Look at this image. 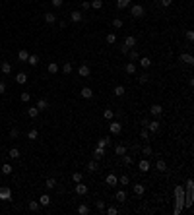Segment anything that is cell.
Here are the masks:
<instances>
[{
    "mask_svg": "<svg viewBox=\"0 0 194 215\" xmlns=\"http://www.w3.org/2000/svg\"><path fill=\"white\" fill-rule=\"evenodd\" d=\"M175 200H177L175 213H179L181 209H183V204H184V190H183V186H175Z\"/></svg>",
    "mask_w": 194,
    "mask_h": 215,
    "instance_id": "1",
    "label": "cell"
},
{
    "mask_svg": "<svg viewBox=\"0 0 194 215\" xmlns=\"http://www.w3.org/2000/svg\"><path fill=\"white\" fill-rule=\"evenodd\" d=\"M144 6L142 4H134V6H130V14H132V18H144Z\"/></svg>",
    "mask_w": 194,
    "mask_h": 215,
    "instance_id": "2",
    "label": "cell"
},
{
    "mask_svg": "<svg viewBox=\"0 0 194 215\" xmlns=\"http://www.w3.org/2000/svg\"><path fill=\"white\" fill-rule=\"evenodd\" d=\"M74 192H76L78 196H85V194L89 192V188H88L84 182H76V186H74Z\"/></svg>",
    "mask_w": 194,
    "mask_h": 215,
    "instance_id": "3",
    "label": "cell"
},
{
    "mask_svg": "<svg viewBox=\"0 0 194 215\" xmlns=\"http://www.w3.org/2000/svg\"><path fill=\"white\" fill-rule=\"evenodd\" d=\"M146 128H148V132H157L159 128H161V122L159 120H148Z\"/></svg>",
    "mask_w": 194,
    "mask_h": 215,
    "instance_id": "4",
    "label": "cell"
},
{
    "mask_svg": "<svg viewBox=\"0 0 194 215\" xmlns=\"http://www.w3.org/2000/svg\"><path fill=\"white\" fill-rule=\"evenodd\" d=\"M12 198V190L8 186H0V200H10Z\"/></svg>",
    "mask_w": 194,
    "mask_h": 215,
    "instance_id": "5",
    "label": "cell"
},
{
    "mask_svg": "<svg viewBox=\"0 0 194 215\" xmlns=\"http://www.w3.org/2000/svg\"><path fill=\"white\" fill-rule=\"evenodd\" d=\"M105 184H107V186H117V184H118V176L113 175V172H111V175H107V176H105Z\"/></svg>",
    "mask_w": 194,
    "mask_h": 215,
    "instance_id": "6",
    "label": "cell"
},
{
    "mask_svg": "<svg viewBox=\"0 0 194 215\" xmlns=\"http://www.w3.org/2000/svg\"><path fill=\"white\" fill-rule=\"evenodd\" d=\"M179 60H181V62H184V64H188V66L194 64V56H192V54H188V52H183V54L179 56Z\"/></svg>",
    "mask_w": 194,
    "mask_h": 215,
    "instance_id": "7",
    "label": "cell"
},
{
    "mask_svg": "<svg viewBox=\"0 0 194 215\" xmlns=\"http://www.w3.org/2000/svg\"><path fill=\"white\" fill-rule=\"evenodd\" d=\"M78 74H80V76H82V78H88V76H89V74H91V68H89V66H88V64H82V66H80V68H78Z\"/></svg>",
    "mask_w": 194,
    "mask_h": 215,
    "instance_id": "8",
    "label": "cell"
},
{
    "mask_svg": "<svg viewBox=\"0 0 194 215\" xmlns=\"http://www.w3.org/2000/svg\"><path fill=\"white\" fill-rule=\"evenodd\" d=\"M109 130L113 132V134H121V132H122V124H121V122H115V120H113V122L109 124Z\"/></svg>",
    "mask_w": 194,
    "mask_h": 215,
    "instance_id": "9",
    "label": "cell"
},
{
    "mask_svg": "<svg viewBox=\"0 0 194 215\" xmlns=\"http://www.w3.org/2000/svg\"><path fill=\"white\" fill-rule=\"evenodd\" d=\"M37 202H39V205L47 208V205H51V196H49V194H41V198Z\"/></svg>",
    "mask_w": 194,
    "mask_h": 215,
    "instance_id": "10",
    "label": "cell"
},
{
    "mask_svg": "<svg viewBox=\"0 0 194 215\" xmlns=\"http://www.w3.org/2000/svg\"><path fill=\"white\" fill-rule=\"evenodd\" d=\"M122 45H124L126 49H134V47H136V37H134V35H128V37L124 39V43H122Z\"/></svg>",
    "mask_w": 194,
    "mask_h": 215,
    "instance_id": "11",
    "label": "cell"
},
{
    "mask_svg": "<svg viewBox=\"0 0 194 215\" xmlns=\"http://www.w3.org/2000/svg\"><path fill=\"white\" fill-rule=\"evenodd\" d=\"M138 169H140V171H142V172H148V171H150V169H151L150 161H148V159H142V161H140V163H138Z\"/></svg>",
    "mask_w": 194,
    "mask_h": 215,
    "instance_id": "12",
    "label": "cell"
},
{
    "mask_svg": "<svg viewBox=\"0 0 194 215\" xmlns=\"http://www.w3.org/2000/svg\"><path fill=\"white\" fill-rule=\"evenodd\" d=\"M70 19H72L74 23H80L82 19H84V16H82V12H78V10H74L72 14H70Z\"/></svg>",
    "mask_w": 194,
    "mask_h": 215,
    "instance_id": "13",
    "label": "cell"
},
{
    "mask_svg": "<svg viewBox=\"0 0 194 215\" xmlns=\"http://www.w3.org/2000/svg\"><path fill=\"white\" fill-rule=\"evenodd\" d=\"M150 113L154 114V116H159V114H163V107L161 105H151L150 107Z\"/></svg>",
    "mask_w": 194,
    "mask_h": 215,
    "instance_id": "14",
    "label": "cell"
},
{
    "mask_svg": "<svg viewBox=\"0 0 194 215\" xmlns=\"http://www.w3.org/2000/svg\"><path fill=\"white\" fill-rule=\"evenodd\" d=\"M105 157V147H95V151H93V159L99 161V159H103Z\"/></svg>",
    "mask_w": 194,
    "mask_h": 215,
    "instance_id": "15",
    "label": "cell"
},
{
    "mask_svg": "<svg viewBox=\"0 0 194 215\" xmlns=\"http://www.w3.org/2000/svg\"><path fill=\"white\" fill-rule=\"evenodd\" d=\"M111 143H113V140H111L109 136H107V138H101V140L97 142V147H109Z\"/></svg>",
    "mask_w": 194,
    "mask_h": 215,
    "instance_id": "16",
    "label": "cell"
},
{
    "mask_svg": "<svg viewBox=\"0 0 194 215\" xmlns=\"http://www.w3.org/2000/svg\"><path fill=\"white\" fill-rule=\"evenodd\" d=\"M155 169H157L159 172H167V163H165L163 159H157V163H155Z\"/></svg>",
    "mask_w": 194,
    "mask_h": 215,
    "instance_id": "17",
    "label": "cell"
},
{
    "mask_svg": "<svg viewBox=\"0 0 194 215\" xmlns=\"http://www.w3.org/2000/svg\"><path fill=\"white\" fill-rule=\"evenodd\" d=\"M80 95H82L84 99H91V97H93V89H91V87H84V89L80 91Z\"/></svg>",
    "mask_w": 194,
    "mask_h": 215,
    "instance_id": "18",
    "label": "cell"
},
{
    "mask_svg": "<svg viewBox=\"0 0 194 215\" xmlns=\"http://www.w3.org/2000/svg\"><path fill=\"white\" fill-rule=\"evenodd\" d=\"M138 62H140V66H142V68H146V70L151 66V60L148 58V56H142V58H138Z\"/></svg>",
    "mask_w": 194,
    "mask_h": 215,
    "instance_id": "19",
    "label": "cell"
},
{
    "mask_svg": "<svg viewBox=\"0 0 194 215\" xmlns=\"http://www.w3.org/2000/svg\"><path fill=\"white\" fill-rule=\"evenodd\" d=\"M16 81H18V84H22V85L27 84V74H25V72H19L18 76H16Z\"/></svg>",
    "mask_w": 194,
    "mask_h": 215,
    "instance_id": "20",
    "label": "cell"
},
{
    "mask_svg": "<svg viewBox=\"0 0 194 215\" xmlns=\"http://www.w3.org/2000/svg\"><path fill=\"white\" fill-rule=\"evenodd\" d=\"M35 107H37V109H39V113H41V110H47V109H49V103L45 101V99H39Z\"/></svg>",
    "mask_w": 194,
    "mask_h": 215,
    "instance_id": "21",
    "label": "cell"
},
{
    "mask_svg": "<svg viewBox=\"0 0 194 215\" xmlns=\"http://www.w3.org/2000/svg\"><path fill=\"white\" fill-rule=\"evenodd\" d=\"M144 192H146V188H144L142 184H136V186H134V196L142 198V196H144Z\"/></svg>",
    "mask_w": 194,
    "mask_h": 215,
    "instance_id": "22",
    "label": "cell"
},
{
    "mask_svg": "<svg viewBox=\"0 0 194 215\" xmlns=\"http://www.w3.org/2000/svg\"><path fill=\"white\" fill-rule=\"evenodd\" d=\"M27 116L29 118H37L39 116V109H37V107H29V109H27Z\"/></svg>",
    "mask_w": 194,
    "mask_h": 215,
    "instance_id": "23",
    "label": "cell"
},
{
    "mask_svg": "<svg viewBox=\"0 0 194 215\" xmlns=\"http://www.w3.org/2000/svg\"><path fill=\"white\" fill-rule=\"evenodd\" d=\"M27 64H29V66H37V64H39V56H37V54H29V56H27Z\"/></svg>",
    "mask_w": 194,
    "mask_h": 215,
    "instance_id": "24",
    "label": "cell"
},
{
    "mask_svg": "<svg viewBox=\"0 0 194 215\" xmlns=\"http://www.w3.org/2000/svg\"><path fill=\"white\" fill-rule=\"evenodd\" d=\"M37 138H39V132H37L35 128H33V130H29V132H27V140H29V142H35Z\"/></svg>",
    "mask_w": 194,
    "mask_h": 215,
    "instance_id": "25",
    "label": "cell"
},
{
    "mask_svg": "<svg viewBox=\"0 0 194 215\" xmlns=\"http://www.w3.org/2000/svg\"><path fill=\"white\" fill-rule=\"evenodd\" d=\"M115 198H117V202H121V204H122V202H126V192H124V190H118V192L115 194Z\"/></svg>",
    "mask_w": 194,
    "mask_h": 215,
    "instance_id": "26",
    "label": "cell"
},
{
    "mask_svg": "<svg viewBox=\"0 0 194 215\" xmlns=\"http://www.w3.org/2000/svg\"><path fill=\"white\" fill-rule=\"evenodd\" d=\"M97 169H99V165H97V161H95V159L88 163V171H89V172H97Z\"/></svg>",
    "mask_w": 194,
    "mask_h": 215,
    "instance_id": "27",
    "label": "cell"
},
{
    "mask_svg": "<svg viewBox=\"0 0 194 215\" xmlns=\"http://www.w3.org/2000/svg\"><path fill=\"white\" fill-rule=\"evenodd\" d=\"M103 118H105V120H113V118H115V113H113L111 109H105V110H103Z\"/></svg>",
    "mask_w": 194,
    "mask_h": 215,
    "instance_id": "28",
    "label": "cell"
},
{
    "mask_svg": "<svg viewBox=\"0 0 194 215\" xmlns=\"http://www.w3.org/2000/svg\"><path fill=\"white\" fill-rule=\"evenodd\" d=\"M45 22H47V23H55L56 22V16L52 14V12H47V14H45Z\"/></svg>",
    "mask_w": 194,
    "mask_h": 215,
    "instance_id": "29",
    "label": "cell"
},
{
    "mask_svg": "<svg viewBox=\"0 0 194 215\" xmlns=\"http://www.w3.org/2000/svg\"><path fill=\"white\" fill-rule=\"evenodd\" d=\"M0 70H2V74H10L12 72V64H10V62H2Z\"/></svg>",
    "mask_w": 194,
    "mask_h": 215,
    "instance_id": "30",
    "label": "cell"
},
{
    "mask_svg": "<svg viewBox=\"0 0 194 215\" xmlns=\"http://www.w3.org/2000/svg\"><path fill=\"white\" fill-rule=\"evenodd\" d=\"M27 56H29V52H27L25 49H22V51L18 52V58L22 60V62H27Z\"/></svg>",
    "mask_w": 194,
    "mask_h": 215,
    "instance_id": "31",
    "label": "cell"
},
{
    "mask_svg": "<svg viewBox=\"0 0 194 215\" xmlns=\"http://www.w3.org/2000/svg\"><path fill=\"white\" fill-rule=\"evenodd\" d=\"M45 188H49V190L56 188V180L55 178H47V180H45Z\"/></svg>",
    "mask_w": 194,
    "mask_h": 215,
    "instance_id": "32",
    "label": "cell"
},
{
    "mask_svg": "<svg viewBox=\"0 0 194 215\" xmlns=\"http://www.w3.org/2000/svg\"><path fill=\"white\" fill-rule=\"evenodd\" d=\"M128 58H130L132 62L140 58V54H138V51H136V49H130V51H128Z\"/></svg>",
    "mask_w": 194,
    "mask_h": 215,
    "instance_id": "33",
    "label": "cell"
},
{
    "mask_svg": "<svg viewBox=\"0 0 194 215\" xmlns=\"http://www.w3.org/2000/svg\"><path fill=\"white\" fill-rule=\"evenodd\" d=\"M124 70H126V74H136V64L134 62H128V64L124 66Z\"/></svg>",
    "mask_w": 194,
    "mask_h": 215,
    "instance_id": "34",
    "label": "cell"
},
{
    "mask_svg": "<svg viewBox=\"0 0 194 215\" xmlns=\"http://www.w3.org/2000/svg\"><path fill=\"white\" fill-rule=\"evenodd\" d=\"M78 213H80V215H89V205L82 204L80 208H78Z\"/></svg>",
    "mask_w": 194,
    "mask_h": 215,
    "instance_id": "35",
    "label": "cell"
},
{
    "mask_svg": "<svg viewBox=\"0 0 194 215\" xmlns=\"http://www.w3.org/2000/svg\"><path fill=\"white\" fill-rule=\"evenodd\" d=\"M47 70H49V74H56L58 72V64H56V62H51V64L47 66Z\"/></svg>",
    "mask_w": 194,
    "mask_h": 215,
    "instance_id": "36",
    "label": "cell"
},
{
    "mask_svg": "<svg viewBox=\"0 0 194 215\" xmlns=\"http://www.w3.org/2000/svg\"><path fill=\"white\" fill-rule=\"evenodd\" d=\"M130 6V0H117V8L122 10V8H128Z\"/></svg>",
    "mask_w": 194,
    "mask_h": 215,
    "instance_id": "37",
    "label": "cell"
},
{
    "mask_svg": "<svg viewBox=\"0 0 194 215\" xmlns=\"http://www.w3.org/2000/svg\"><path fill=\"white\" fill-rule=\"evenodd\" d=\"M113 93L117 95V97H122V95H124V85H117V87L113 89Z\"/></svg>",
    "mask_w": 194,
    "mask_h": 215,
    "instance_id": "38",
    "label": "cell"
},
{
    "mask_svg": "<svg viewBox=\"0 0 194 215\" xmlns=\"http://www.w3.org/2000/svg\"><path fill=\"white\" fill-rule=\"evenodd\" d=\"M124 153H126V147L124 146H115V155H121L122 157Z\"/></svg>",
    "mask_w": 194,
    "mask_h": 215,
    "instance_id": "39",
    "label": "cell"
},
{
    "mask_svg": "<svg viewBox=\"0 0 194 215\" xmlns=\"http://www.w3.org/2000/svg\"><path fill=\"white\" fill-rule=\"evenodd\" d=\"M72 62H64V64H62V72L64 74H72Z\"/></svg>",
    "mask_w": 194,
    "mask_h": 215,
    "instance_id": "40",
    "label": "cell"
},
{
    "mask_svg": "<svg viewBox=\"0 0 194 215\" xmlns=\"http://www.w3.org/2000/svg\"><path fill=\"white\" fill-rule=\"evenodd\" d=\"M8 155H10L12 159H19V149H18V147H12V149H10V153H8Z\"/></svg>",
    "mask_w": 194,
    "mask_h": 215,
    "instance_id": "41",
    "label": "cell"
},
{
    "mask_svg": "<svg viewBox=\"0 0 194 215\" xmlns=\"http://www.w3.org/2000/svg\"><path fill=\"white\" fill-rule=\"evenodd\" d=\"M138 81H140V84H148V81H150V74H146V72H144V74H140Z\"/></svg>",
    "mask_w": 194,
    "mask_h": 215,
    "instance_id": "42",
    "label": "cell"
},
{
    "mask_svg": "<svg viewBox=\"0 0 194 215\" xmlns=\"http://www.w3.org/2000/svg\"><path fill=\"white\" fill-rule=\"evenodd\" d=\"M27 208H29V211H37L41 205H39V202H29V204H27Z\"/></svg>",
    "mask_w": 194,
    "mask_h": 215,
    "instance_id": "43",
    "label": "cell"
},
{
    "mask_svg": "<svg viewBox=\"0 0 194 215\" xmlns=\"http://www.w3.org/2000/svg\"><path fill=\"white\" fill-rule=\"evenodd\" d=\"M12 165H2V175H12Z\"/></svg>",
    "mask_w": 194,
    "mask_h": 215,
    "instance_id": "44",
    "label": "cell"
},
{
    "mask_svg": "<svg viewBox=\"0 0 194 215\" xmlns=\"http://www.w3.org/2000/svg\"><path fill=\"white\" fill-rule=\"evenodd\" d=\"M105 41H107V43H109V45H113L115 41H117V35H115V33H109V35L105 37Z\"/></svg>",
    "mask_w": 194,
    "mask_h": 215,
    "instance_id": "45",
    "label": "cell"
},
{
    "mask_svg": "<svg viewBox=\"0 0 194 215\" xmlns=\"http://www.w3.org/2000/svg\"><path fill=\"white\" fill-rule=\"evenodd\" d=\"M122 25H124V22H122L121 18H115L113 19V27H117V29H118V27H122Z\"/></svg>",
    "mask_w": 194,
    "mask_h": 215,
    "instance_id": "46",
    "label": "cell"
},
{
    "mask_svg": "<svg viewBox=\"0 0 194 215\" xmlns=\"http://www.w3.org/2000/svg\"><path fill=\"white\" fill-rule=\"evenodd\" d=\"M128 182H130V178H128V176H126V175H122L121 178H118V184H121V186H126Z\"/></svg>",
    "mask_w": 194,
    "mask_h": 215,
    "instance_id": "47",
    "label": "cell"
},
{
    "mask_svg": "<svg viewBox=\"0 0 194 215\" xmlns=\"http://www.w3.org/2000/svg\"><path fill=\"white\" fill-rule=\"evenodd\" d=\"M19 99H22L23 103H29V99H31V93H27V91H25V93H22V95H19Z\"/></svg>",
    "mask_w": 194,
    "mask_h": 215,
    "instance_id": "48",
    "label": "cell"
},
{
    "mask_svg": "<svg viewBox=\"0 0 194 215\" xmlns=\"http://www.w3.org/2000/svg\"><path fill=\"white\" fill-rule=\"evenodd\" d=\"M101 6H103V0H91V8H95V10H99Z\"/></svg>",
    "mask_w": 194,
    "mask_h": 215,
    "instance_id": "49",
    "label": "cell"
},
{
    "mask_svg": "<svg viewBox=\"0 0 194 215\" xmlns=\"http://www.w3.org/2000/svg\"><path fill=\"white\" fill-rule=\"evenodd\" d=\"M18 136H19V130H18V128H12V130H10V138H12V140H16Z\"/></svg>",
    "mask_w": 194,
    "mask_h": 215,
    "instance_id": "50",
    "label": "cell"
},
{
    "mask_svg": "<svg viewBox=\"0 0 194 215\" xmlns=\"http://www.w3.org/2000/svg\"><path fill=\"white\" fill-rule=\"evenodd\" d=\"M95 205H97L99 211H105V202H103V200H97V202H95Z\"/></svg>",
    "mask_w": 194,
    "mask_h": 215,
    "instance_id": "51",
    "label": "cell"
},
{
    "mask_svg": "<svg viewBox=\"0 0 194 215\" xmlns=\"http://www.w3.org/2000/svg\"><path fill=\"white\" fill-rule=\"evenodd\" d=\"M142 153H144V157H150L151 153H154V151H151V147H150V146H146V147L142 149Z\"/></svg>",
    "mask_w": 194,
    "mask_h": 215,
    "instance_id": "52",
    "label": "cell"
},
{
    "mask_svg": "<svg viewBox=\"0 0 194 215\" xmlns=\"http://www.w3.org/2000/svg\"><path fill=\"white\" fill-rule=\"evenodd\" d=\"M72 180H74V182H82V172H74Z\"/></svg>",
    "mask_w": 194,
    "mask_h": 215,
    "instance_id": "53",
    "label": "cell"
},
{
    "mask_svg": "<svg viewBox=\"0 0 194 215\" xmlns=\"http://www.w3.org/2000/svg\"><path fill=\"white\" fill-rule=\"evenodd\" d=\"M122 161H124V165H132V157H130V155H126V153L122 155Z\"/></svg>",
    "mask_w": 194,
    "mask_h": 215,
    "instance_id": "54",
    "label": "cell"
},
{
    "mask_svg": "<svg viewBox=\"0 0 194 215\" xmlns=\"http://www.w3.org/2000/svg\"><path fill=\"white\" fill-rule=\"evenodd\" d=\"M140 138H142V140H148V138H150V132H148V128L140 132Z\"/></svg>",
    "mask_w": 194,
    "mask_h": 215,
    "instance_id": "55",
    "label": "cell"
},
{
    "mask_svg": "<svg viewBox=\"0 0 194 215\" xmlns=\"http://www.w3.org/2000/svg\"><path fill=\"white\" fill-rule=\"evenodd\" d=\"M159 4H161L163 8H169V6L173 4V0H159Z\"/></svg>",
    "mask_w": 194,
    "mask_h": 215,
    "instance_id": "56",
    "label": "cell"
},
{
    "mask_svg": "<svg viewBox=\"0 0 194 215\" xmlns=\"http://www.w3.org/2000/svg\"><path fill=\"white\" fill-rule=\"evenodd\" d=\"M89 8H91V2L84 0V2H82V10H89Z\"/></svg>",
    "mask_w": 194,
    "mask_h": 215,
    "instance_id": "57",
    "label": "cell"
},
{
    "mask_svg": "<svg viewBox=\"0 0 194 215\" xmlns=\"http://www.w3.org/2000/svg\"><path fill=\"white\" fill-rule=\"evenodd\" d=\"M62 2H64V0H51V4L55 8H60V6H62Z\"/></svg>",
    "mask_w": 194,
    "mask_h": 215,
    "instance_id": "58",
    "label": "cell"
},
{
    "mask_svg": "<svg viewBox=\"0 0 194 215\" xmlns=\"http://www.w3.org/2000/svg\"><path fill=\"white\" fill-rule=\"evenodd\" d=\"M107 213H109V215H117L118 209H117V208H107Z\"/></svg>",
    "mask_w": 194,
    "mask_h": 215,
    "instance_id": "59",
    "label": "cell"
},
{
    "mask_svg": "<svg viewBox=\"0 0 194 215\" xmlns=\"http://www.w3.org/2000/svg\"><path fill=\"white\" fill-rule=\"evenodd\" d=\"M187 39L188 41H194V31H187Z\"/></svg>",
    "mask_w": 194,
    "mask_h": 215,
    "instance_id": "60",
    "label": "cell"
},
{
    "mask_svg": "<svg viewBox=\"0 0 194 215\" xmlns=\"http://www.w3.org/2000/svg\"><path fill=\"white\" fill-rule=\"evenodd\" d=\"M6 91V85H4V81H0V95Z\"/></svg>",
    "mask_w": 194,
    "mask_h": 215,
    "instance_id": "61",
    "label": "cell"
},
{
    "mask_svg": "<svg viewBox=\"0 0 194 215\" xmlns=\"http://www.w3.org/2000/svg\"><path fill=\"white\" fill-rule=\"evenodd\" d=\"M58 25H60V29H64V27H66V22H64V19H60V22H58Z\"/></svg>",
    "mask_w": 194,
    "mask_h": 215,
    "instance_id": "62",
    "label": "cell"
}]
</instances>
